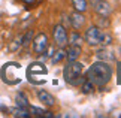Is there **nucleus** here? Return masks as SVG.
I'll list each match as a JSON object with an SVG mask.
<instances>
[{
  "instance_id": "nucleus-16",
  "label": "nucleus",
  "mask_w": 121,
  "mask_h": 118,
  "mask_svg": "<svg viewBox=\"0 0 121 118\" xmlns=\"http://www.w3.org/2000/svg\"><path fill=\"white\" fill-rule=\"evenodd\" d=\"M64 57H66V49H64V48H58L57 51H54L52 57H51V63L57 64L61 60H64Z\"/></svg>"
},
{
  "instance_id": "nucleus-20",
  "label": "nucleus",
  "mask_w": 121,
  "mask_h": 118,
  "mask_svg": "<svg viewBox=\"0 0 121 118\" xmlns=\"http://www.w3.org/2000/svg\"><path fill=\"white\" fill-rule=\"evenodd\" d=\"M33 39V30H29L24 36H21V46H27Z\"/></svg>"
},
{
  "instance_id": "nucleus-11",
  "label": "nucleus",
  "mask_w": 121,
  "mask_h": 118,
  "mask_svg": "<svg viewBox=\"0 0 121 118\" xmlns=\"http://www.w3.org/2000/svg\"><path fill=\"white\" fill-rule=\"evenodd\" d=\"M79 55H81V46H78V45H69L67 46V49H66V58L67 61H75L79 58Z\"/></svg>"
},
{
  "instance_id": "nucleus-4",
  "label": "nucleus",
  "mask_w": 121,
  "mask_h": 118,
  "mask_svg": "<svg viewBox=\"0 0 121 118\" xmlns=\"http://www.w3.org/2000/svg\"><path fill=\"white\" fill-rule=\"evenodd\" d=\"M46 75H48V67L45 66L43 61H35V63H31L27 67V78L35 85L45 84L46 81H45L43 76H46Z\"/></svg>"
},
{
  "instance_id": "nucleus-23",
  "label": "nucleus",
  "mask_w": 121,
  "mask_h": 118,
  "mask_svg": "<svg viewBox=\"0 0 121 118\" xmlns=\"http://www.w3.org/2000/svg\"><path fill=\"white\" fill-rule=\"evenodd\" d=\"M118 64V72H117V84L121 85V63H117Z\"/></svg>"
},
{
  "instance_id": "nucleus-25",
  "label": "nucleus",
  "mask_w": 121,
  "mask_h": 118,
  "mask_svg": "<svg viewBox=\"0 0 121 118\" xmlns=\"http://www.w3.org/2000/svg\"><path fill=\"white\" fill-rule=\"evenodd\" d=\"M120 117H121V115H120Z\"/></svg>"
},
{
  "instance_id": "nucleus-10",
  "label": "nucleus",
  "mask_w": 121,
  "mask_h": 118,
  "mask_svg": "<svg viewBox=\"0 0 121 118\" xmlns=\"http://www.w3.org/2000/svg\"><path fill=\"white\" fill-rule=\"evenodd\" d=\"M38 99L40 103H43L45 106H54L55 105V97L51 93H48L46 90H38Z\"/></svg>"
},
{
  "instance_id": "nucleus-15",
  "label": "nucleus",
  "mask_w": 121,
  "mask_h": 118,
  "mask_svg": "<svg viewBox=\"0 0 121 118\" xmlns=\"http://www.w3.org/2000/svg\"><path fill=\"white\" fill-rule=\"evenodd\" d=\"M9 112H11L13 117H20V118H29V117H30L29 109H24V108H20V106L9 109Z\"/></svg>"
},
{
  "instance_id": "nucleus-21",
  "label": "nucleus",
  "mask_w": 121,
  "mask_h": 118,
  "mask_svg": "<svg viewBox=\"0 0 121 118\" xmlns=\"http://www.w3.org/2000/svg\"><path fill=\"white\" fill-rule=\"evenodd\" d=\"M111 26V21L108 17H103V15H99V27L100 29H108V27Z\"/></svg>"
},
{
  "instance_id": "nucleus-22",
  "label": "nucleus",
  "mask_w": 121,
  "mask_h": 118,
  "mask_svg": "<svg viewBox=\"0 0 121 118\" xmlns=\"http://www.w3.org/2000/svg\"><path fill=\"white\" fill-rule=\"evenodd\" d=\"M111 42H112V35L105 33V40H103V45L102 46H108V45H111Z\"/></svg>"
},
{
  "instance_id": "nucleus-18",
  "label": "nucleus",
  "mask_w": 121,
  "mask_h": 118,
  "mask_svg": "<svg viewBox=\"0 0 121 118\" xmlns=\"http://www.w3.org/2000/svg\"><path fill=\"white\" fill-rule=\"evenodd\" d=\"M94 90H96V85H94L93 82H90V81L85 78V81L81 84V91H82L84 94H91V93H94Z\"/></svg>"
},
{
  "instance_id": "nucleus-8",
  "label": "nucleus",
  "mask_w": 121,
  "mask_h": 118,
  "mask_svg": "<svg viewBox=\"0 0 121 118\" xmlns=\"http://www.w3.org/2000/svg\"><path fill=\"white\" fill-rule=\"evenodd\" d=\"M87 2L91 3V8L97 15H103V17H109L111 12H112V8L108 2L105 0H87Z\"/></svg>"
},
{
  "instance_id": "nucleus-12",
  "label": "nucleus",
  "mask_w": 121,
  "mask_h": 118,
  "mask_svg": "<svg viewBox=\"0 0 121 118\" xmlns=\"http://www.w3.org/2000/svg\"><path fill=\"white\" fill-rule=\"evenodd\" d=\"M29 112H30V115H36V117H46V118H54L55 115L52 114L51 111H45V109H42V108H38V106H31L29 105Z\"/></svg>"
},
{
  "instance_id": "nucleus-7",
  "label": "nucleus",
  "mask_w": 121,
  "mask_h": 118,
  "mask_svg": "<svg viewBox=\"0 0 121 118\" xmlns=\"http://www.w3.org/2000/svg\"><path fill=\"white\" fill-rule=\"evenodd\" d=\"M48 45H49L48 36H46L45 33H38V35L35 36V39H33V52L38 54V55L43 54L45 49L48 48Z\"/></svg>"
},
{
  "instance_id": "nucleus-3",
  "label": "nucleus",
  "mask_w": 121,
  "mask_h": 118,
  "mask_svg": "<svg viewBox=\"0 0 121 118\" xmlns=\"http://www.w3.org/2000/svg\"><path fill=\"white\" fill-rule=\"evenodd\" d=\"M21 64L15 63V61H9V63L2 66L0 70V76H2L3 82L8 85H17L21 82Z\"/></svg>"
},
{
  "instance_id": "nucleus-17",
  "label": "nucleus",
  "mask_w": 121,
  "mask_h": 118,
  "mask_svg": "<svg viewBox=\"0 0 121 118\" xmlns=\"http://www.w3.org/2000/svg\"><path fill=\"white\" fill-rule=\"evenodd\" d=\"M72 6L78 12H85L88 8V2L87 0H72Z\"/></svg>"
},
{
  "instance_id": "nucleus-1",
  "label": "nucleus",
  "mask_w": 121,
  "mask_h": 118,
  "mask_svg": "<svg viewBox=\"0 0 121 118\" xmlns=\"http://www.w3.org/2000/svg\"><path fill=\"white\" fill-rule=\"evenodd\" d=\"M85 78L88 79L90 82H93L96 87L100 88V91H103V87L111 81L112 78V67L109 66L108 61H96L93 63L87 70V75Z\"/></svg>"
},
{
  "instance_id": "nucleus-2",
  "label": "nucleus",
  "mask_w": 121,
  "mask_h": 118,
  "mask_svg": "<svg viewBox=\"0 0 121 118\" xmlns=\"http://www.w3.org/2000/svg\"><path fill=\"white\" fill-rule=\"evenodd\" d=\"M82 72H84V64L82 63H79L78 60L67 61V64L64 66V69H63V78L69 85L79 87L81 84L85 81Z\"/></svg>"
},
{
  "instance_id": "nucleus-24",
  "label": "nucleus",
  "mask_w": 121,
  "mask_h": 118,
  "mask_svg": "<svg viewBox=\"0 0 121 118\" xmlns=\"http://www.w3.org/2000/svg\"><path fill=\"white\" fill-rule=\"evenodd\" d=\"M26 2H27V3H33L35 0H26Z\"/></svg>"
},
{
  "instance_id": "nucleus-14",
  "label": "nucleus",
  "mask_w": 121,
  "mask_h": 118,
  "mask_svg": "<svg viewBox=\"0 0 121 118\" xmlns=\"http://www.w3.org/2000/svg\"><path fill=\"white\" fill-rule=\"evenodd\" d=\"M15 103H17V106H20V108H24V109H27L29 108V97L26 96V93H18L17 96H15Z\"/></svg>"
},
{
  "instance_id": "nucleus-13",
  "label": "nucleus",
  "mask_w": 121,
  "mask_h": 118,
  "mask_svg": "<svg viewBox=\"0 0 121 118\" xmlns=\"http://www.w3.org/2000/svg\"><path fill=\"white\" fill-rule=\"evenodd\" d=\"M96 55H97V58L102 60V61H117V60H115V55H112V52H111V51H108L105 46H103L102 49L97 51Z\"/></svg>"
},
{
  "instance_id": "nucleus-5",
  "label": "nucleus",
  "mask_w": 121,
  "mask_h": 118,
  "mask_svg": "<svg viewBox=\"0 0 121 118\" xmlns=\"http://www.w3.org/2000/svg\"><path fill=\"white\" fill-rule=\"evenodd\" d=\"M105 30L100 29L99 26H90L88 29L84 33V40L87 42L90 46H100L103 45V40H105Z\"/></svg>"
},
{
  "instance_id": "nucleus-19",
  "label": "nucleus",
  "mask_w": 121,
  "mask_h": 118,
  "mask_svg": "<svg viewBox=\"0 0 121 118\" xmlns=\"http://www.w3.org/2000/svg\"><path fill=\"white\" fill-rule=\"evenodd\" d=\"M81 44H82V36L78 31H73L72 35L69 36V45H78V46H81Z\"/></svg>"
},
{
  "instance_id": "nucleus-9",
  "label": "nucleus",
  "mask_w": 121,
  "mask_h": 118,
  "mask_svg": "<svg viewBox=\"0 0 121 118\" xmlns=\"http://www.w3.org/2000/svg\"><path fill=\"white\" fill-rule=\"evenodd\" d=\"M69 21H70L72 29H75V30H81L82 27H84V24H85V17L82 15V12L75 11L73 13H70V15H69Z\"/></svg>"
},
{
  "instance_id": "nucleus-6",
  "label": "nucleus",
  "mask_w": 121,
  "mask_h": 118,
  "mask_svg": "<svg viewBox=\"0 0 121 118\" xmlns=\"http://www.w3.org/2000/svg\"><path fill=\"white\" fill-rule=\"evenodd\" d=\"M52 37L54 42L58 48H66L69 44V36H67V30L63 24H55L52 29Z\"/></svg>"
}]
</instances>
